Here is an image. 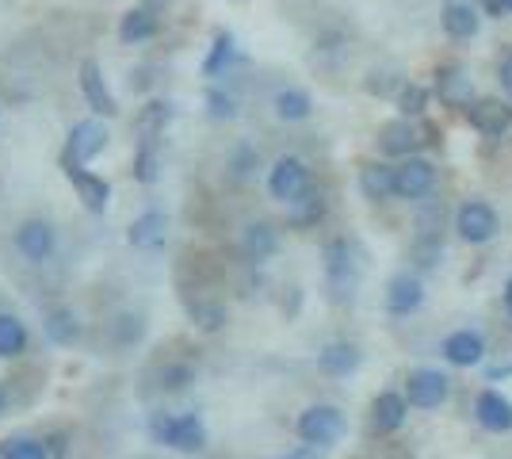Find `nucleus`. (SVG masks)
I'll use <instances>...</instances> for the list:
<instances>
[{"mask_svg":"<svg viewBox=\"0 0 512 459\" xmlns=\"http://www.w3.org/2000/svg\"><path fill=\"white\" fill-rule=\"evenodd\" d=\"M356 180H360V192L367 203L398 199V165H390L386 157H379V161H363Z\"/></svg>","mask_w":512,"mask_h":459,"instance_id":"nucleus-18","label":"nucleus"},{"mask_svg":"<svg viewBox=\"0 0 512 459\" xmlns=\"http://www.w3.org/2000/svg\"><path fill=\"white\" fill-rule=\"evenodd\" d=\"M486 379H490V383H501V379H512V364H501V368H490V372H486Z\"/></svg>","mask_w":512,"mask_h":459,"instance_id":"nucleus-42","label":"nucleus"},{"mask_svg":"<svg viewBox=\"0 0 512 459\" xmlns=\"http://www.w3.org/2000/svg\"><path fill=\"white\" fill-rule=\"evenodd\" d=\"M497 85H501V96L512 100V46L497 58Z\"/></svg>","mask_w":512,"mask_h":459,"instance_id":"nucleus-39","label":"nucleus"},{"mask_svg":"<svg viewBox=\"0 0 512 459\" xmlns=\"http://www.w3.org/2000/svg\"><path fill=\"white\" fill-rule=\"evenodd\" d=\"M207 115L214 123H230V119H237V100L222 88H211L207 92Z\"/></svg>","mask_w":512,"mask_h":459,"instance_id":"nucleus-38","label":"nucleus"},{"mask_svg":"<svg viewBox=\"0 0 512 459\" xmlns=\"http://www.w3.org/2000/svg\"><path fill=\"white\" fill-rule=\"evenodd\" d=\"M432 100H436L432 85H421V81H406V85L394 92V108H398V115H402V119H417V123L428 115Z\"/></svg>","mask_w":512,"mask_h":459,"instance_id":"nucleus-26","label":"nucleus"},{"mask_svg":"<svg viewBox=\"0 0 512 459\" xmlns=\"http://www.w3.org/2000/svg\"><path fill=\"white\" fill-rule=\"evenodd\" d=\"M360 364H363V352L352 341H329L318 352V372L329 375V379H348V375L360 372Z\"/></svg>","mask_w":512,"mask_h":459,"instance_id":"nucleus-19","label":"nucleus"},{"mask_svg":"<svg viewBox=\"0 0 512 459\" xmlns=\"http://www.w3.org/2000/svg\"><path fill=\"white\" fill-rule=\"evenodd\" d=\"M279 459H302V456H279Z\"/></svg>","mask_w":512,"mask_h":459,"instance_id":"nucleus-45","label":"nucleus"},{"mask_svg":"<svg viewBox=\"0 0 512 459\" xmlns=\"http://www.w3.org/2000/svg\"><path fill=\"white\" fill-rule=\"evenodd\" d=\"M325 215H329V199H325L321 188H310L306 196H299L287 207V222H291L295 230H314Z\"/></svg>","mask_w":512,"mask_h":459,"instance_id":"nucleus-25","label":"nucleus"},{"mask_svg":"<svg viewBox=\"0 0 512 459\" xmlns=\"http://www.w3.org/2000/svg\"><path fill=\"white\" fill-rule=\"evenodd\" d=\"M188 314H192L195 326L207 329V333H218V329L226 326V306L222 303H192L188 306Z\"/></svg>","mask_w":512,"mask_h":459,"instance_id":"nucleus-35","label":"nucleus"},{"mask_svg":"<svg viewBox=\"0 0 512 459\" xmlns=\"http://www.w3.org/2000/svg\"><path fill=\"white\" fill-rule=\"evenodd\" d=\"M119 322H123V333H119V341H123V345H130V341H138V337H142V318H134V314H123V318H119Z\"/></svg>","mask_w":512,"mask_h":459,"instance_id":"nucleus-41","label":"nucleus"},{"mask_svg":"<svg viewBox=\"0 0 512 459\" xmlns=\"http://www.w3.org/2000/svg\"><path fill=\"white\" fill-rule=\"evenodd\" d=\"M107 146V127L100 119H85V123H77L73 131H69V142H65V153H62V169L65 165H88L96 153Z\"/></svg>","mask_w":512,"mask_h":459,"instance_id":"nucleus-16","label":"nucleus"},{"mask_svg":"<svg viewBox=\"0 0 512 459\" xmlns=\"http://www.w3.org/2000/svg\"><path fill=\"white\" fill-rule=\"evenodd\" d=\"M474 4H478V12L486 20H505L509 16V0H474Z\"/></svg>","mask_w":512,"mask_h":459,"instance_id":"nucleus-40","label":"nucleus"},{"mask_svg":"<svg viewBox=\"0 0 512 459\" xmlns=\"http://www.w3.org/2000/svg\"><path fill=\"white\" fill-rule=\"evenodd\" d=\"M463 119H467V127L478 138L497 142V138H505L512 131V100H505V96H478L463 111Z\"/></svg>","mask_w":512,"mask_h":459,"instance_id":"nucleus-7","label":"nucleus"},{"mask_svg":"<svg viewBox=\"0 0 512 459\" xmlns=\"http://www.w3.org/2000/svg\"><path fill=\"white\" fill-rule=\"evenodd\" d=\"M150 437L176 452H199L207 448V425L199 414H153Z\"/></svg>","mask_w":512,"mask_h":459,"instance_id":"nucleus-3","label":"nucleus"},{"mask_svg":"<svg viewBox=\"0 0 512 459\" xmlns=\"http://www.w3.org/2000/svg\"><path fill=\"white\" fill-rule=\"evenodd\" d=\"M127 241L134 249H142V253L165 249V241H169V215H165V211H146V215H138V219L130 222Z\"/></svg>","mask_w":512,"mask_h":459,"instance_id":"nucleus-20","label":"nucleus"},{"mask_svg":"<svg viewBox=\"0 0 512 459\" xmlns=\"http://www.w3.org/2000/svg\"><path fill=\"white\" fill-rule=\"evenodd\" d=\"M474 421L486 433H493V437L512 433V398L501 394L497 387H482V391L474 394Z\"/></svg>","mask_w":512,"mask_h":459,"instance_id":"nucleus-14","label":"nucleus"},{"mask_svg":"<svg viewBox=\"0 0 512 459\" xmlns=\"http://www.w3.org/2000/svg\"><path fill=\"white\" fill-rule=\"evenodd\" d=\"M27 326H23L16 314H0V356L4 360H16L27 352Z\"/></svg>","mask_w":512,"mask_h":459,"instance_id":"nucleus-30","label":"nucleus"},{"mask_svg":"<svg viewBox=\"0 0 512 459\" xmlns=\"http://www.w3.org/2000/svg\"><path fill=\"white\" fill-rule=\"evenodd\" d=\"M409 398L406 391H394V387H386V391L375 394V402H371V429L379 433V437H394V433H402L409 421Z\"/></svg>","mask_w":512,"mask_h":459,"instance_id":"nucleus-13","label":"nucleus"},{"mask_svg":"<svg viewBox=\"0 0 512 459\" xmlns=\"http://www.w3.org/2000/svg\"><path fill=\"white\" fill-rule=\"evenodd\" d=\"M321 272H325V287H329V299L333 303H352L356 299V287H360V261H356V249L348 238H329L321 249Z\"/></svg>","mask_w":512,"mask_h":459,"instance_id":"nucleus-1","label":"nucleus"},{"mask_svg":"<svg viewBox=\"0 0 512 459\" xmlns=\"http://www.w3.org/2000/svg\"><path fill=\"white\" fill-rule=\"evenodd\" d=\"M4 459H50V448H46L43 440H31V437H16L4 444Z\"/></svg>","mask_w":512,"mask_h":459,"instance_id":"nucleus-37","label":"nucleus"},{"mask_svg":"<svg viewBox=\"0 0 512 459\" xmlns=\"http://www.w3.org/2000/svg\"><path fill=\"white\" fill-rule=\"evenodd\" d=\"M161 173V157H157V142H142V150L134 157V180L142 184H153Z\"/></svg>","mask_w":512,"mask_h":459,"instance_id":"nucleus-36","label":"nucleus"},{"mask_svg":"<svg viewBox=\"0 0 512 459\" xmlns=\"http://www.w3.org/2000/svg\"><path fill=\"white\" fill-rule=\"evenodd\" d=\"M157 383H161V391H184V387H192V383H195L192 364L172 360V364H165V368L157 372Z\"/></svg>","mask_w":512,"mask_h":459,"instance_id":"nucleus-34","label":"nucleus"},{"mask_svg":"<svg viewBox=\"0 0 512 459\" xmlns=\"http://www.w3.org/2000/svg\"><path fill=\"white\" fill-rule=\"evenodd\" d=\"M406 398L413 410L432 414V410H444L451 402V375L444 368H413L406 375Z\"/></svg>","mask_w":512,"mask_h":459,"instance_id":"nucleus-5","label":"nucleus"},{"mask_svg":"<svg viewBox=\"0 0 512 459\" xmlns=\"http://www.w3.org/2000/svg\"><path fill=\"white\" fill-rule=\"evenodd\" d=\"M230 62H234V35H230V31H218L211 43V54H207V62H203V73H207V77H218Z\"/></svg>","mask_w":512,"mask_h":459,"instance_id":"nucleus-33","label":"nucleus"},{"mask_svg":"<svg viewBox=\"0 0 512 459\" xmlns=\"http://www.w3.org/2000/svg\"><path fill=\"white\" fill-rule=\"evenodd\" d=\"M409 261H413V272H421V276L432 272L444 261V230L440 226H421L409 241Z\"/></svg>","mask_w":512,"mask_h":459,"instance_id":"nucleus-23","label":"nucleus"},{"mask_svg":"<svg viewBox=\"0 0 512 459\" xmlns=\"http://www.w3.org/2000/svg\"><path fill=\"white\" fill-rule=\"evenodd\" d=\"M501 306H505V314L512 318V276L505 280V291H501Z\"/></svg>","mask_w":512,"mask_h":459,"instance_id":"nucleus-43","label":"nucleus"},{"mask_svg":"<svg viewBox=\"0 0 512 459\" xmlns=\"http://www.w3.org/2000/svg\"><path fill=\"white\" fill-rule=\"evenodd\" d=\"M421 146H425L421 123H417V119H402V115H398V119H390V123H383L379 134H375V150H379V157H386V161H406V157H417Z\"/></svg>","mask_w":512,"mask_h":459,"instance_id":"nucleus-8","label":"nucleus"},{"mask_svg":"<svg viewBox=\"0 0 512 459\" xmlns=\"http://www.w3.org/2000/svg\"><path fill=\"white\" fill-rule=\"evenodd\" d=\"M509 12H512V0H509Z\"/></svg>","mask_w":512,"mask_h":459,"instance_id":"nucleus-46","label":"nucleus"},{"mask_svg":"<svg viewBox=\"0 0 512 459\" xmlns=\"http://www.w3.org/2000/svg\"><path fill=\"white\" fill-rule=\"evenodd\" d=\"M54 245H58V230L46 219L20 222V230H16V249H20L23 261H31V264L50 261V257H54Z\"/></svg>","mask_w":512,"mask_h":459,"instance_id":"nucleus-17","label":"nucleus"},{"mask_svg":"<svg viewBox=\"0 0 512 459\" xmlns=\"http://www.w3.org/2000/svg\"><path fill=\"white\" fill-rule=\"evenodd\" d=\"M65 176H69V184L77 188V196L85 203L88 211H107V203H111V184H107L104 176L88 173L85 165H65Z\"/></svg>","mask_w":512,"mask_h":459,"instance_id":"nucleus-22","label":"nucleus"},{"mask_svg":"<svg viewBox=\"0 0 512 459\" xmlns=\"http://www.w3.org/2000/svg\"><path fill=\"white\" fill-rule=\"evenodd\" d=\"M440 356L448 360V368H459V372H470V368H478V364H486V356H490V341H486V333H478V329H451L448 337L440 341Z\"/></svg>","mask_w":512,"mask_h":459,"instance_id":"nucleus-10","label":"nucleus"},{"mask_svg":"<svg viewBox=\"0 0 512 459\" xmlns=\"http://www.w3.org/2000/svg\"><path fill=\"white\" fill-rule=\"evenodd\" d=\"M4 410H8V387L0 383V414H4Z\"/></svg>","mask_w":512,"mask_h":459,"instance_id":"nucleus-44","label":"nucleus"},{"mask_svg":"<svg viewBox=\"0 0 512 459\" xmlns=\"http://www.w3.org/2000/svg\"><path fill=\"white\" fill-rule=\"evenodd\" d=\"M279 230L272 222H249L245 234H241V253L249 264H268L279 253Z\"/></svg>","mask_w":512,"mask_h":459,"instance_id":"nucleus-21","label":"nucleus"},{"mask_svg":"<svg viewBox=\"0 0 512 459\" xmlns=\"http://www.w3.org/2000/svg\"><path fill=\"white\" fill-rule=\"evenodd\" d=\"M153 35H157V16H153L150 8H130L127 16H123V23H119V39L127 46L146 43Z\"/></svg>","mask_w":512,"mask_h":459,"instance_id":"nucleus-29","label":"nucleus"},{"mask_svg":"<svg viewBox=\"0 0 512 459\" xmlns=\"http://www.w3.org/2000/svg\"><path fill=\"white\" fill-rule=\"evenodd\" d=\"M46 337L54 341V345H62V349H69L77 337H81V322H77V314L73 310H65V306H54L50 314H46Z\"/></svg>","mask_w":512,"mask_h":459,"instance_id":"nucleus-28","label":"nucleus"},{"mask_svg":"<svg viewBox=\"0 0 512 459\" xmlns=\"http://www.w3.org/2000/svg\"><path fill=\"white\" fill-rule=\"evenodd\" d=\"M295 433L306 448H337L348 433V417H344L341 406H333V402H314V406H306L299 417H295Z\"/></svg>","mask_w":512,"mask_h":459,"instance_id":"nucleus-2","label":"nucleus"},{"mask_svg":"<svg viewBox=\"0 0 512 459\" xmlns=\"http://www.w3.org/2000/svg\"><path fill=\"white\" fill-rule=\"evenodd\" d=\"M432 92H436V100L451 111H467L470 104L478 100V92H474V77H470L467 66H459V62H440V66H436Z\"/></svg>","mask_w":512,"mask_h":459,"instance_id":"nucleus-12","label":"nucleus"},{"mask_svg":"<svg viewBox=\"0 0 512 459\" xmlns=\"http://www.w3.org/2000/svg\"><path fill=\"white\" fill-rule=\"evenodd\" d=\"M482 12H478V4H470V0H444V8H440V31L448 35L451 43H470V39H478V31H482Z\"/></svg>","mask_w":512,"mask_h":459,"instance_id":"nucleus-15","label":"nucleus"},{"mask_svg":"<svg viewBox=\"0 0 512 459\" xmlns=\"http://www.w3.org/2000/svg\"><path fill=\"white\" fill-rule=\"evenodd\" d=\"M226 169H230V176H234L237 184L253 180L256 169H260V153H256V146H249V142H237L234 150H230V157H226Z\"/></svg>","mask_w":512,"mask_h":459,"instance_id":"nucleus-32","label":"nucleus"},{"mask_svg":"<svg viewBox=\"0 0 512 459\" xmlns=\"http://www.w3.org/2000/svg\"><path fill=\"white\" fill-rule=\"evenodd\" d=\"M169 119H172L169 104H161V100L146 104L142 115H138V134H142V142H157V138L165 134V127H169Z\"/></svg>","mask_w":512,"mask_h":459,"instance_id":"nucleus-31","label":"nucleus"},{"mask_svg":"<svg viewBox=\"0 0 512 459\" xmlns=\"http://www.w3.org/2000/svg\"><path fill=\"white\" fill-rule=\"evenodd\" d=\"M81 92H85V100H88V108L92 111H100V115H115V96H111V88H107L104 81V73H100V62H92V58H85L81 62Z\"/></svg>","mask_w":512,"mask_h":459,"instance_id":"nucleus-24","label":"nucleus"},{"mask_svg":"<svg viewBox=\"0 0 512 459\" xmlns=\"http://www.w3.org/2000/svg\"><path fill=\"white\" fill-rule=\"evenodd\" d=\"M497 234H501V215H497V207H493L490 199L474 196L459 203V211H455V238L463 241V245L482 249Z\"/></svg>","mask_w":512,"mask_h":459,"instance_id":"nucleus-4","label":"nucleus"},{"mask_svg":"<svg viewBox=\"0 0 512 459\" xmlns=\"http://www.w3.org/2000/svg\"><path fill=\"white\" fill-rule=\"evenodd\" d=\"M436 184H440V169H436L432 157L417 153V157L398 161V199H406V203H425V199L436 192Z\"/></svg>","mask_w":512,"mask_h":459,"instance_id":"nucleus-11","label":"nucleus"},{"mask_svg":"<svg viewBox=\"0 0 512 459\" xmlns=\"http://www.w3.org/2000/svg\"><path fill=\"white\" fill-rule=\"evenodd\" d=\"M314 188V176H310V165L295 157V153H283L276 165L268 169V196L279 199V203H295L299 196H306Z\"/></svg>","mask_w":512,"mask_h":459,"instance_id":"nucleus-6","label":"nucleus"},{"mask_svg":"<svg viewBox=\"0 0 512 459\" xmlns=\"http://www.w3.org/2000/svg\"><path fill=\"white\" fill-rule=\"evenodd\" d=\"M272 108H276V119L283 123H306L310 115H314V100H310V92L306 88H279L276 100H272Z\"/></svg>","mask_w":512,"mask_h":459,"instance_id":"nucleus-27","label":"nucleus"},{"mask_svg":"<svg viewBox=\"0 0 512 459\" xmlns=\"http://www.w3.org/2000/svg\"><path fill=\"white\" fill-rule=\"evenodd\" d=\"M425 306V276L421 272H394L390 280H386V291H383V310L390 318H409V314H417Z\"/></svg>","mask_w":512,"mask_h":459,"instance_id":"nucleus-9","label":"nucleus"}]
</instances>
